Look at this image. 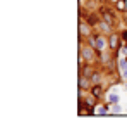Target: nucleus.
<instances>
[{
    "label": "nucleus",
    "instance_id": "1",
    "mask_svg": "<svg viewBox=\"0 0 127 121\" xmlns=\"http://www.w3.org/2000/svg\"><path fill=\"white\" fill-rule=\"evenodd\" d=\"M101 12H103V19H105L110 26H113V23H115V21H113V16H112V11L105 9V11H101Z\"/></svg>",
    "mask_w": 127,
    "mask_h": 121
},
{
    "label": "nucleus",
    "instance_id": "2",
    "mask_svg": "<svg viewBox=\"0 0 127 121\" xmlns=\"http://www.w3.org/2000/svg\"><path fill=\"white\" fill-rule=\"evenodd\" d=\"M94 40H96V42H94V47L98 48V52L101 50V48H105V45H107V42H105V38H103V37H96Z\"/></svg>",
    "mask_w": 127,
    "mask_h": 121
},
{
    "label": "nucleus",
    "instance_id": "3",
    "mask_svg": "<svg viewBox=\"0 0 127 121\" xmlns=\"http://www.w3.org/2000/svg\"><path fill=\"white\" fill-rule=\"evenodd\" d=\"M110 47L113 48V50H115V48L118 47V37H117V35H113V37H110Z\"/></svg>",
    "mask_w": 127,
    "mask_h": 121
},
{
    "label": "nucleus",
    "instance_id": "4",
    "mask_svg": "<svg viewBox=\"0 0 127 121\" xmlns=\"http://www.w3.org/2000/svg\"><path fill=\"white\" fill-rule=\"evenodd\" d=\"M91 94H93L94 99H100V97H101V87H98V85H96V87L91 90Z\"/></svg>",
    "mask_w": 127,
    "mask_h": 121
},
{
    "label": "nucleus",
    "instance_id": "5",
    "mask_svg": "<svg viewBox=\"0 0 127 121\" xmlns=\"http://www.w3.org/2000/svg\"><path fill=\"white\" fill-rule=\"evenodd\" d=\"M79 87H81V88H86V87H88V80H86L84 76H81V80H79Z\"/></svg>",
    "mask_w": 127,
    "mask_h": 121
},
{
    "label": "nucleus",
    "instance_id": "6",
    "mask_svg": "<svg viewBox=\"0 0 127 121\" xmlns=\"http://www.w3.org/2000/svg\"><path fill=\"white\" fill-rule=\"evenodd\" d=\"M83 55H84L86 59H91V57H93V52L89 50V48H84V50H83Z\"/></svg>",
    "mask_w": 127,
    "mask_h": 121
},
{
    "label": "nucleus",
    "instance_id": "7",
    "mask_svg": "<svg viewBox=\"0 0 127 121\" xmlns=\"http://www.w3.org/2000/svg\"><path fill=\"white\" fill-rule=\"evenodd\" d=\"M79 30H81V33H84V35H89V28H88L84 23H81V28H79Z\"/></svg>",
    "mask_w": 127,
    "mask_h": 121
},
{
    "label": "nucleus",
    "instance_id": "8",
    "mask_svg": "<svg viewBox=\"0 0 127 121\" xmlns=\"http://www.w3.org/2000/svg\"><path fill=\"white\" fill-rule=\"evenodd\" d=\"M110 100H112V102H117V100H118V95L112 94V95H110Z\"/></svg>",
    "mask_w": 127,
    "mask_h": 121
},
{
    "label": "nucleus",
    "instance_id": "9",
    "mask_svg": "<svg viewBox=\"0 0 127 121\" xmlns=\"http://www.w3.org/2000/svg\"><path fill=\"white\" fill-rule=\"evenodd\" d=\"M96 112H98V114H105V112H107V107H98V111H96Z\"/></svg>",
    "mask_w": 127,
    "mask_h": 121
},
{
    "label": "nucleus",
    "instance_id": "10",
    "mask_svg": "<svg viewBox=\"0 0 127 121\" xmlns=\"http://www.w3.org/2000/svg\"><path fill=\"white\" fill-rule=\"evenodd\" d=\"M120 109H122L120 105H113V112H120Z\"/></svg>",
    "mask_w": 127,
    "mask_h": 121
},
{
    "label": "nucleus",
    "instance_id": "11",
    "mask_svg": "<svg viewBox=\"0 0 127 121\" xmlns=\"http://www.w3.org/2000/svg\"><path fill=\"white\" fill-rule=\"evenodd\" d=\"M93 81H100V74H93Z\"/></svg>",
    "mask_w": 127,
    "mask_h": 121
},
{
    "label": "nucleus",
    "instance_id": "12",
    "mask_svg": "<svg viewBox=\"0 0 127 121\" xmlns=\"http://www.w3.org/2000/svg\"><path fill=\"white\" fill-rule=\"evenodd\" d=\"M124 38H125V40H127V31H124Z\"/></svg>",
    "mask_w": 127,
    "mask_h": 121
},
{
    "label": "nucleus",
    "instance_id": "13",
    "mask_svg": "<svg viewBox=\"0 0 127 121\" xmlns=\"http://www.w3.org/2000/svg\"><path fill=\"white\" fill-rule=\"evenodd\" d=\"M112 2H117V0H112Z\"/></svg>",
    "mask_w": 127,
    "mask_h": 121
}]
</instances>
